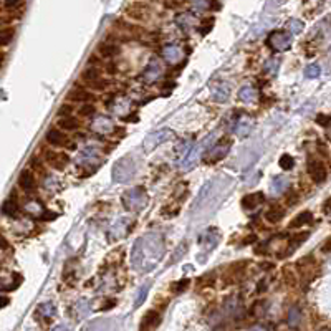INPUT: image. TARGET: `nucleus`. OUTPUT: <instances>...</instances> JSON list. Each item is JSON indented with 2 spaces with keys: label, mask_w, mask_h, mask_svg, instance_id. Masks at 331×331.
<instances>
[{
  "label": "nucleus",
  "mask_w": 331,
  "mask_h": 331,
  "mask_svg": "<svg viewBox=\"0 0 331 331\" xmlns=\"http://www.w3.org/2000/svg\"><path fill=\"white\" fill-rule=\"evenodd\" d=\"M70 98L73 99V101H88V99L91 98V95L83 90H75L70 93Z\"/></svg>",
  "instance_id": "7c9ffc66"
},
{
  "label": "nucleus",
  "mask_w": 331,
  "mask_h": 331,
  "mask_svg": "<svg viewBox=\"0 0 331 331\" xmlns=\"http://www.w3.org/2000/svg\"><path fill=\"white\" fill-rule=\"evenodd\" d=\"M308 237H310V233H308V232L297 233V235H295L293 239H292V244H290V247H288V250H286V253H285V255H288V253L292 252V250H295V248L298 247V245H301V244H303V242H305L306 239H308Z\"/></svg>",
  "instance_id": "393cba45"
},
{
  "label": "nucleus",
  "mask_w": 331,
  "mask_h": 331,
  "mask_svg": "<svg viewBox=\"0 0 331 331\" xmlns=\"http://www.w3.org/2000/svg\"><path fill=\"white\" fill-rule=\"evenodd\" d=\"M262 200H264V194L262 192L248 194V196H245L244 199H242V207L247 209V211H252V209H255Z\"/></svg>",
  "instance_id": "4468645a"
},
{
  "label": "nucleus",
  "mask_w": 331,
  "mask_h": 331,
  "mask_svg": "<svg viewBox=\"0 0 331 331\" xmlns=\"http://www.w3.org/2000/svg\"><path fill=\"white\" fill-rule=\"evenodd\" d=\"M278 68H280V60L278 58H270L268 62L264 65V71L267 75H277Z\"/></svg>",
  "instance_id": "bb28decb"
},
{
  "label": "nucleus",
  "mask_w": 331,
  "mask_h": 331,
  "mask_svg": "<svg viewBox=\"0 0 331 331\" xmlns=\"http://www.w3.org/2000/svg\"><path fill=\"white\" fill-rule=\"evenodd\" d=\"M174 136V132L171 131V129L164 128V129H157V131L151 132V134L146 136V139L143 141V148L146 152H151L154 151L157 146H161V144L167 143L169 139Z\"/></svg>",
  "instance_id": "39448f33"
},
{
  "label": "nucleus",
  "mask_w": 331,
  "mask_h": 331,
  "mask_svg": "<svg viewBox=\"0 0 331 331\" xmlns=\"http://www.w3.org/2000/svg\"><path fill=\"white\" fill-rule=\"evenodd\" d=\"M95 113V106H91V104H86V106H83L82 110H80V115L82 116H90Z\"/></svg>",
  "instance_id": "a19ab883"
},
{
  "label": "nucleus",
  "mask_w": 331,
  "mask_h": 331,
  "mask_svg": "<svg viewBox=\"0 0 331 331\" xmlns=\"http://www.w3.org/2000/svg\"><path fill=\"white\" fill-rule=\"evenodd\" d=\"M71 113V106H66V104H63L62 110H60V115H70Z\"/></svg>",
  "instance_id": "37998d69"
},
{
  "label": "nucleus",
  "mask_w": 331,
  "mask_h": 331,
  "mask_svg": "<svg viewBox=\"0 0 331 331\" xmlns=\"http://www.w3.org/2000/svg\"><path fill=\"white\" fill-rule=\"evenodd\" d=\"M18 185L25 191H32L35 189V177L30 171H23L18 177Z\"/></svg>",
  "instance_id": "dca6fc26"
},
{
  "label": "nucleus",
  "mask_w": 331,
  "mask_h": 331,
  "mask_svg": "<svg viewBox=\"0 0 331 331\" xmlns=\"http://www.w3.org/2000/svg\"><path fill=\"white\" fill-rule=\"evenodd\" d=\"M38 312L43 314V316H50V314H55V306L51 305V303H45V305H40V308H38Z\"/></svg>",
  "instance_id": "c9c22d12"
},
{
  "label": "nucleus",
  "mask_w": 331,
  "mask_h": 331,
  "mask_svg": "<svg viewBox=\"0 0 331 331\" xmlns=\"http://www.w3.org/2000/svg\"><path fill=\"white\" fill-rule=\"evenodd\" d=\"M161 71H163V70H161V65L157 63L156 60H152L151 65H149L148 70H146V75H144V76H146V82H149V83L156 82L157 76L161 75Z\"/></svg>",
  "instance_id": "a211bd4d"
},
{
  "label": "nucleus",
  "mask_w": 331,
  "mask_h": 331,
  "mask_svg": "<svg viewBox=\"0 0 331 331\" xmlns=\"http://www.w3.org/2000/svg\"><path fill=\"white\" fill-rule=\"evenodd\" d=\"M252 128H253V121L250 119L248 116H245V118L237 121L235 132H237V136H240V138H247L250 132H252Z\"/></svg>",
  "instance_id": "9b49d317"
},
{
  "label": "nucleus",
  "mask_w": 331,
  "mask_h": 331,
  "mask_svg": "<svg viewBox=\"0 0 331 331\" xmlns=\"http://www.w3.org/2000/svg\"><path fill=\"white\" fill-rule=\"evenodd\" d=\"M136 174V163L131 156H124L113 166V181L119 184L129 182Z\"/></svg>",
  "instance_id": "f03ea898"
},
{
  "label": "nucleus",
  "mask_w": 331,
  "mask_h": 331,
  "mask_svg": "<svg viewBox=\"0 0 331 331\" xmlns=\"http://www.w3.org/2000/svg\"><path fill=\"white\" fill-rule=\"evenodd\" d=\"M3 60H5V55L0 51V66H2V63H3Z\"/></svg>",
  "instance_id": "49530a36"
},
{
  "label": "nucleus",
  "mask_w": 331,
  "mask_h": 331,
  "mask_svg": "<svg viewBox=\"0 0 331 331\" xmlns=\"http://www.w3.org/2000/svg\"><path fill=\"white\" fill-rule=\"evenodd\" d=\"M163 55H164V58L167 60L169 63H179L181 60H182V50H181L179 47L177 45H167V47H164V50H163Z\"/></svg>",
  "instance_id": "9d476101"
},
{
  "label": "nucleus",
  "mask_w": 331,
  "mask_h": 331,
  "mask_svg": "<svg viewBox=\"0 0 331 331\" xmlns=\"http://www.w3.org/2000/svg\"><path fill=\"white\" fill-rule=\"evenodd\" d=\"M98 50L103 56H115V55L119 53V47L113 45V43H101Z\"/></svg>",
  "instance_id": "b1692460"
},
{
  "label": "nucleus",
  "mask_w": 331,
  "mask_h": 331,
  "mask_svg": "<svg viewBox=\"0 0 331 331\" xmlns=\"http://www.w3.org/2000/svg\"><path fill=\"white\" fill-rule=\"evenodd\" d=\"M187 286H189V280H187V278H184V280H181L179 283H177V285L174 286V292H176L177 295H179V293H182L184 290L187 288Z\"/></svg>",
  "instance_id": "58836bf2"
},
{
  "label": "nucleus",
  "mask_w": 331,
  "mask_h": 331,
  "mask_svg": "<svg viewBox=\"0 0 331 331\" xmlns=\"http://www.w3.org/2000/svg\"><path fill=\"white\" fill-rule=\"evenodd\" d=\"M22 5V0H5V9H17Z\"/></svg>",
  "instance_id": "79ce46f5"
},
{
  "label": "nucleus",
  "mask_w": 331,
  "mask_h": 331,
  "mask_svg": "<svg viewBox=\"0 0 331 331\" xmlns=\"http://www.w3.org/2000/svg\"><path fill=\"white\" fill-rule=\"evenodd\" d=\"M14 28H3V30H0V47H5L9 45V43L14 40Z\"/></svg>",
  "instance_id": "a878e982"
},
{
  "label": "nucleus",
  "mask_w": 331,
  "mask_h": 331,
  "mask_svg": "<svg viewBox=\"0 0 331 331\" xmlns=\"http://www.w3.org/2000/svg\"><path fill=\"white\" fill-rule=\"evenodd\" d=\"M325 214H326V215L330 214V200H326V202H325Z\"/></svg>",
  "instance_id": "a18cd8bd"
},
{
  "label": "nucleus",
  "mask_w": 331,
  "mask_h": 331,
  "mask_svg": "<svg viewBox=\"0 0 331 331\" xmlns=\"http://www.w3.org/2000/svg\"><path fill=\"white\" fill-rule=\"evenodd\" d=\"M149 288H151V281L146 285H143L139 288V292H138V297H136V300H134V308H138V306H141L144 303V300H146V295L149 292Z\"/></svg>",
  "instance_id": "cd10ccee"
},
{
  "label": "nucleus",
  "mask_w": 331,
  "mask_h": 331,
  "mask_svg": "<svg viewBox=\"0 0 331 331\" xmlns=\"http://www.w3.org/2000/svg\"><path fill=\"white\" fill-rule=\"evenodd\" d=\"M229 146H230V143H227V141H220V143L212 149L211 157H209V159H211V163H217V161L224 159V157L227 156L229 149H230Z\"/></svg>",
  "instance_id": "f8f14e48"
},
{
  "label": "nucleus",
  "mask_w": 331,
  "mask_h": 331,
  "mask_svg": "<svg viewBox=\"0 0 331 331\" xmlns=\"http://www.w3.org/2000/svg\"><path fill=\"white\" fill-rule=\"evenodd\" d=\"M60 128L65 129V131H75V129H78L80 123L76 121L75 118H70V116H65V118H62L58 121Z\"/></svg>",
  "instance_id": "5701e85b"
},
{
  "label": "nucleus",
  "mask_w": 331,
  "mask_h": 331,
  "mask_svg": "<svg viewBox=\"0 0 331 331\" xmlns=\"http://www.w3.org/2000/svg\"><path fill=\"white\" fill-rule=\"evenodd\" d=\"M123 205L131 212H139L144 209V205L148 204V194L144 189L136 187V189H129L123 194Z\"/></svg>",
  "instance_id": "20e7f679"
},
{
  "label": "nucleus",
  "mask_w": 331,
  "mask_h": 331,
  "mask_svg": "<svg viewBox=\"0 0 331 331\" xmlns=\"http://www.w3.org/2000/svg\"><path fill=\"white\" fill-rule=\"evenodd\" d=\"M308 174L313 179V182L321 184V182H325V181H326V174H328V172H326L325 164H323L320 159H310Z\"/></svg>",
  "instance_id": "0eeeda50"
},
{
  "label": "nucleus",
  "mask_w": 331,
  "mask_h": 331,
  "mask_svg": "<svg viewBox=\"0 0 331 331\" xmlns=\"http://www.w3.org/2000/svg\"><path fill=\"white\" fill-rule=\"evenodd\" d=\"M312 214H310L308 211H305V212H300L298 214L295 219L290 222V227H301V225H305V224H308V222H312Z\"/></svg>",
  "instance_id": "4be33fe9"
},
{
  "label": "nucleus",
  "mask_w": 331,
  "mask_h": 331,
  "mask_svg": "<svg viewBox=\"0 0 331 331\" xmlns=\"http://www.w3.org/2000/svg\"><path fill=\"white\" fill-rule=\"evenodd\" d=\"M187 248H189V245L185 244V242H184V244H181L179 247H177V250H176V255H172V258H171V264H176V262H179L181 258L184 257V252Z\"/></svg>",
  "instance_id": "f704fd0d"
},
{
  "label": "nucleus",
  "mask_w": 331,
  "mask_h": 331,
  "mask_svg": "<svg viewBox=\"0 0 331 331\" xmlns=\"http://www.w3.org/2000/svg\"><path fill=\"white\" fill-rule=\"evenodd\" d=\"M255 98H257V90L252 86H244L239 91V99L244 103H252Z\"/></svg>",
  "instance_id": "aec40b11"
},
{
  "label": "nucleus",
  "mask_w": 331,
  "mask_h": 331,
  "mask_svg": "<svg viewBox=\"0 0 331 331\" xmlns=\"http://www.w3.org/2000/svg\"><path fill=\"white\" fill-rule=\"evenodd\" d=\"M214 138H215V136L211 134L207 139H204L200 144H196L194 148H189L187 151H185L184 154L181 156V161H179V166H181V167H182L184 171H191L194 166L199 163V159H200V156H202V152H204L205 146H209V144L212 143V139H214Z\"/></svg>",
  "instance_id": "7ed1b4c3"
},
{
  "label": "nucleus",
  "mask_w": 331,
  "mask_h": 331,
  "mask_svg": "<svg viewBox=\"0 0 331 331\" xmlns=\"http://www.w3.org/2000/svg\"><path fill=\"white\" fill-rule=\"evenodd\" d=\"M301 320V312L298 306H293V308H290L288 312V323L290 325H297L298 321Z\"/></svg>",
  "instance_id": "2f4dec72"
},
{
  "label": "nucleus",
  "mask_w": 331,
  "mask_h": 331,
  "mask_svg": "<svg viewBox=\"0 0 331 331\" xmlns=\"http://www.w3.org/2000/svg\"><path fill=\"white\" fill-rule=\"evenodd\" d=\"M163 237L157 233H149V235L143 237L134 244L132 247V265L141 272H149V270L156 268L159 264L161 257H163Z\"/></svg>",
  "instance_id": "f257e3e1"
},
{
  "label": "nucleus",
  "mask_w": 331,
  "mask_h": 331,
  "mask_svg": "<svg viewBox=\"0 0 331 331\" xmlns=\"http://www.w3.org/2000/svg\"><path fill=\"white\" fill-rule=\"evenodd\" d=\"M0 248H7V240L2 235H0Z\"/></svg>",
  "instance_id": "c03bdc74"
},
{
  "label": "nucleus",
  "mask_w": 331,
  "mask_h": 331,
  "mask_svg": "<svg viewBox=\"0 0 331 331\" xmlns=\"http://www.w3.org/2000/svg\"><path fill=\"white\" fill-rule=\"evenodd\" d=\"M278 164H280L281 169H285V171H290V169H292L293 166H295V161H293L292 156L283 154V156L280 157V161H278Z\"/></svg>",
  "instance_id": "473e14b6"
},
{
  "label": "nucleus",
  "mask_w": 331,
  "mask_h": 331,
  "mask_svg": "<svg viewBox=\"0 0 331 331\" xmlns=\"http://www.w3.org/2000/svg\"><path fill=\"white\" fill-rule=\"evenodd\" d=\"M267 43L273 51H285L292 47V35L285 33V32H273L270 33Z\"/></svg>",
  "instance_id": "423d86ee"
},
{
  "label": "nucleus",
  "mask_w": 331,
  "mask_h": 331,
  "mask_svg": "<svg viewBox=\"0 0 331 331\" xmlns=\"http://www.w3.org/2000/svg\"><path fill=\"white\" fill-rule=\"evenodd\" d=\"M17 212H18L17 199L10 197V199H7L5 202H3V205H2V214H5V215H9V217H14V215H17Z\"/></svg>",
  "instance_id": "6ab92c4d"
},
{
  "label": "nucleus",
  "mask_w": 331,
  "mask_h": 331,
  "mask_svg": "<svg viewBox=\"0 0 331 331\" xmlns=\"http://www.w3.org/2000/svg\"><path fill=\"white\" fill-rule=\"evenodd\" d=\"M286 28L290 30V33L298 35V33H301V30H303V22H300V20L293 18V20H290V22H288Z\"/></svg>",
  "instance_id": "c756f323"
},
{
  "label": "nucleus",
  "mask_w": 331,
  "mask_h": 331,
  "mask_svg": "<svg viewBox=\"0 0 331 331\" xmlns=\"http://www.w3.org/2000/svg\"><path fill=\"white\" fill-rule=\"evenodd\" d=\"M212 233H214V230H211V232H207V233H205V237H207V240H212ZM202 244H204V245H207V250H212L214 247H217V244H219V240H214V242H205V240H202Z\"/></svg>",
  "instance_id": "e433bc0d"
},
{
  "label": "nucleus",
  "mask_w": 331,
  "mask_h": 331,
  "mask_svg": "<svg viewBox=\"0 0 331 331\" xmlns=\"http://www.w3.org/2000/svg\"><path fill=\"white\" fill-rule=\"evenodd\" d=\"M47 159L55 169H63L65 164L68 163V156L66 154H58V152H48Z\"/></svg>",
  "instance_id": "2eb2a0df"
},
{
  "label": "nucleus",
  "mask_w": 331,
  "mask_h": 331,
  "mask_svg": "<svg viewBox=\"0 0 331 331\" xmlns=\"http://www.w3.org/2000/svg\"><path fill=\"white\" fill-rule=\"evenodd\" d=\"M281 217H283V209H281L280 205H272V207L267 211V214H265V219L268 222H272V224L280 222Z\"/></svg>",
  "instance_id": "f3484780"
},
{
  "label": "nucleus",
  "mask_w": 331,
  "mask_h": 331,
  "mask_svg": "<svg viewBox=\"0 0 331 331\" xmlns=\"http://www.w3.org/2000/svg\"><path fill=\"white\" fill-rule=\"evenodd\" d=\"M286 187H288V181H286V177H283V176L273 177V181H272V192L273 194H281Z\"/></svg>",
  "instance_id": "412c9836"
},
{
  "label": "nucleus",
  "mask_w": 331,
  "mask_h": 331,
  "mask_svg": "<svg viewBox=\"0 0 331 331\" xmlns=\"http://www.w3.org/2000/svg\"><path fill=\"white\" fill-rule=\"evenodd\" d=\"M212 25H214V20H212V18H209L207 22L202 23V27H200V28H202V30H200V33H202V35H207L209 32H211Z\"/></svg>",
  "instance_id": "ea45409f"
},
{
  "label": "nucleus",
  "mask_w": 331,
  "mask_h": 331,
  "mask_svg": "<svg viewBox=\"0 0 331 331\" xmlns=\"http://www.w3.org/2000/svg\"><path fill=\"white\" fill-rule=\"evenodd\" d=\"M47 141L51 144V146H55V148L65 146V144L68 143L66 136H65L62 131H58V129H50V131L47 132Z\"/></svg>",
  "instance_id": "ddd939ff"
},
{
  "label": "nucleus",
  "mask_w": 331,
  "mask_h": 331,
  "mask_svg": "<svg viewBox=\"0 0 331 331\" xmlns=\"http://www.w3.org/2000/svg\"><path fill=\"white\" fill-rule=\"evenodd\" d=\"M98 78H99V70H98V68H88V70L83 73V80H84V82H88V83L98 82Z\"/></svg>",
  "instance_id": "c85d7f7f"
},
{
  "label": "nucleus",
  "mask_w": 331,
  "mask_h": 331,
  "mask_svg": "<svg viewBox=\"0 0 331 331\" xmlns=\"http://www.w3.org/2000/svg\"><path fill=\"white\" fill-rule=\"evenodd\" d=\"M230 95V86L227 83H217L212 90V99L217 103H224L229 99Z\"/></svg>",
  "instance_id": "1a4fd4ad"
},
{
  "label": "nucleus",
  "mask_w": 331,
  "mask_h": 331,
  "mask_svg": "<svg viewBox=\"0 0 331 331\" xmlns=\"http://www.w3.org/2000/svg\"><path fill=\"white\" fill-rule=\"evenodd\" d=\"M316 123L323 128H328L330 126V116L328 115H318L316 116Z\"/></svg>",
  "instance_id": "4c0bfd02"
},
{
  "label": "nucleus",
  "mask_w": 331,
  "mask_h": 331,
  "mask_svg": "<svg viewBox=\"0 0 331 331\" xmlns=\"http://www.w3.org/2000/svg\"><path fill=\"white\" fill-rule=\"evenodd\" d=\"M161 325V314L156 312V310H149V312L144 314L143 321H141V330H152L157 328Z\"/></svg>",
  "instance_id": "6e6552de"
},
{
  "label": "nucleus",
  "mask_w": 331,
  "mask_h": 331,
  "mask_svg": "<svg viewBox=\"0 0 331 331\" xmlns=\"http://www.w3.org/2000/svg\"><path fill=\"white\" fill-rule=\"evenodd\" d=\"M305 75H306V78H318V76L321 75L320 65H310V66H306Z\"/></svg>",
  "instance_id": "72a5a7b5"
}]
</instances>
